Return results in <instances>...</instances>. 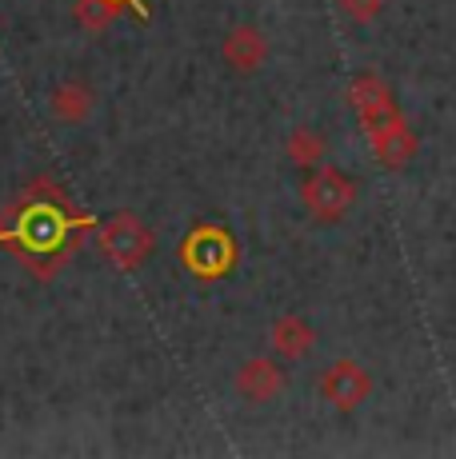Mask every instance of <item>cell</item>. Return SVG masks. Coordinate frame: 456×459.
<instances>
[{"mask_svg": "<svg viewBox=\"0 0 456 459\" xmlns=\"http://www.w3.org/2000/svg\"><path fill=\"white\" fill-rule=\"evenodd\" d=\"M320 395L337 411H356L368 395H373V376H368L356 359H337L332 368H324Z\"/></svg>", "mask_w": 456, "mask_h": 459, "instance_id": "cell-5", "label": "cell"}, {"mask_svg": "<svg viewBox=\"0 0 456 459\" xmlns=\"http://www.w3.org/2000/svg\"><path fill=\"white\" fill-rule=\"evenodd\" d=\"M92 108H96V92L84 76H68V81H60L48 96L52 120H57V125H68V128L84 125V120L92 117Z\"/></svg>", "mask_w": 456, "mask_h": 459, "instance_id": "cell-8", "label": "cell"}, {"mask_svg": "<svg viewBox=\"0 0 456 459\" xmlns=\"http://www.w3.org/2000/svg\"><path fill=\"white\" fill-rule=\"evenodd\" d=\"M180 255L200 280H213V276H224V272L232 268L236 248H232V240H228V232L205 224V228H197V232L184 240Z\"/></svg>", "mask_w": 456, "mask_h": 459, "instance_id": "cell-4", "label": "cell"}, {"mask_svg": "<svg viewBox=\"0 0 456 459\" xmlns=\"http://www.w3.org/2000/svg\"><path fill=\"white\" fill-rule=\"evenodd\" d=\"M120 16L117 0H76V21H81L84 32H104L112 29Z\"/></svg>", "mask_w": 456, "mask_h": 459, "instance_id": "cell-12", "label": "cell"}, {"mask_svg": "<svg viewBox=\"0 0 456 459\" xmlns=\"http://www.w3.org/2000/svg\"><path fill=\"white\" fill-rule=\"evenodd\" d=\"M368 140H373V152L384 168H405L417 156V136H412V128L405 125L400 112L392 120H384L381 128L368 132Z\"/></svg>", "mask_w": 456, "mask_h": 459, "instance_id": "cell-9", "label": "cell"}, {"mask_svg": "<svg viewBox=\"0 0 456 459\" xmlns=\"http://www.w3.org/2000/svg\"><path fill=\"white\" fill-rule=\"evenodd\" d=\"M301 200L317 224H340L356 204V184L340 168H309L301 184Z\"/></svg>", "mask_w": 456, "mask_h": 459, "instance_id": "cell-2", "label": "cell"}, {"mask_svg": "<svg viewBox=\"0 0 456 459\" xmlns=\"http://www.w3.org/2000/svg\"><path fill=\"white\" fill-rule=\"evenodd\" d=\"M348 104H353V112H356V120H361L364 132L381 128L384 120L397 117V100H392L389 84H384L376 73L353 76V84H348Z\"/></svg>", "mask_w": 456, "mask_h": 459, "instance_id": "cell-6", "label": "cell"}, {"mask_svg": "<svg viewBox=\"0 0 456 459\" xmlns=\"http://www.w3.org/2000/svg\"><path fill=\"white\" fill-rule=\"evenodd\" d=\"M268 343H273L276 359L296 364V359H304L312 348H317V328H312L304 316H280L273 328H268Z\"/></svg>", "mask_w": 456, "mask_h": 459, "instance_id": "cell-10", "label": "cell"}, {"mask_svg": "<svg viewBox=\"0 0 456 459\" xmlns=\"http://www.w3.org/2000/svg\"><path fill=\"white\" fill-rule=\"evenodd\" d=\"M232 387H236V395H241L249 408H265V403H273V400L285 395L288 372L280 368L276 356H252V359H244V364L236 368Z\"/></svg>", "mask_w": 456, "mask_h": 459, "instance_id": "cell-3", "label": "cell"}, {"mask_svg": "<svg viewBox=\"0 0 456 459\" xmlns=\"http://www.w3.org/2000/svg\"><path fill=\"white\" fill-rule=\"evenodd\" d=\"M340 16L353 24H373L376 16L384 13V0H337Z\"/></svg>", "mask_w": 456, "mask_h": 459, "instance_id": "cell-13", "label": "cell"}, {"mask_svg": "<svg viewBox=\"0 0 456 459\" xmlns=\"http://www.w3.org/2000/svg\"><path fill=\"white\" fill-rule=\"evenodd\" d=\"M96 244H101L104 260L117 264L120 272L145 268L148 255L156 248L153 232H148V224L136 216V212H117V216H109L101 228H96Z\"/></svg>", "mask_w": 456, "mask_h": 459, "instance_id": "cell-1", "label": "cell"}, {"mask_svg": "<svg viewBox=\"0 0 456 459\" xmlns=\"http://www.w3.org/2000/svg\"><path fill=\"white\" fill-rule=\"evenodd\" d=\"M324 152H329V140H324V132L309 128V125L293 128V132H288V140H285V156L296 168H304V172H309V168H320Z\"/></svg>", "mask_w": 456, "mask_h": 459, "instance_id": "cell-11", "label": "cell"}, {"mask_svg": "<svg viewBox=\"0 0 456 459\" xmlns=\"http://www.w3.org/2000/svg\"><path fill=\"white\" fill-rule=\"evenodd\" d=\"M268 52H273L268 48V37L257 29V24H236V29H228L224 40H221L224 65L232 68V73H241V76L260 73L265 60H268Z\"/></svg>", "mask_w": 456, "mask_h": 459, "instance_id": "cell-7", "label": "cell"}]
</instances>
